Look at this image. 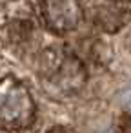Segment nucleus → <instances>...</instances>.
Instances as JSON below:
<instances>
[{
	"mask_svg": "<svg viewBox=\"0 0 131 133\" xmlns=\"http://www.w3.org/2000/svg\"><path fill=\"white\" fill-rule=\"evenodd\" d=\"M115 133H131V115H122L118 118Z\"/></svg>",
	"mask_w": 131,
	"mask_h": 133,
	"instance_id": "nucleus-6",
	"label": "nucleus"
},
{
	"mask_svg": "<svg viewBox=\"0 0 131 133\" xmlns=\"http://www.w3.org/2000/svg\"><path fill=\"white\" fill-rule=\"evenodd\" d=\"M35 100L29 89L13 75L0 77V129L17 133L35 122Z\"/></svg>",
	"mask_w": 131,
	"mask_h": 133,
	"instance_id": "nucleus-2",
	"label": "nucleus"
},
{
	"mask_svg": "<svg viewBox=\"0 0 131 133\" xmlns=\"http://www.w3.org/2000/svg\"><path fill=\"white\" fill-rule=\"evenodd\" d=\"M46 133H77V131L71 129V128H67V126H55V128H51Z\"/></svg>",
	"mask_w": 131,
	"mask_h": 133,
	"instance_id": "nucleus-7",
	"label": "nucleus"
},
{
	"mask_svg": "<svg viewBox=\"0 0 131 133\" xmlns=\"http://www.w3.org/2000/svg\"><path fill=\"white\" fill-rule=\"evenodd\" d=\"M33 58L38 78L58 95L77 93L86 84L84 62L64 46H49L46 49H38Z\"/></svg>",
	"mask_w": 131,
	"mask_h": 133,
	"instance_id": "nucleus-1",
	"label": "nucleus"
},
{
	"mask_svg": "<svg viewBox=\"0 0 131 133\" xmlns=\"http://www.w3.org/2000/svg\"><path fill=\"white\" fill-rule=\"evenodd\" d=\"M84 20L104 33H118L131 20V0H80Z\"/></svg>",
	"mask_w": 131,
	"mask_h": 133,
	"instance_id": "nucleus-3",
	"label": "nucleus"
},
{
	"mask_svg": "<svg viewBox=\"0 0 131 133\" xmlns=\"http://www.w3.org/2000/svg\"><path fill=\"white\" fill-rule=\"evenodd\" d=\"M104 133H115V131H104Z\"/></svg>",
	"mask_w": 131,
	"mask_h": 133,
	"instance_id": "nucleus-9",
	"label": "nucleus"
},
{
	"mask_svg": "<svg viewBox=\"0 0 131 133\" xmlns=\"http://www.w3.org/2000/svg\"><path fill=\"white\" fill-rule=\"evenodd\" d=\"M38 18L53 35H67L75 31L84 15L80 0H37Z\"/></svg>",
	"mask_w": 131,
	"mask_h": 133,
	"instance_id": "nucleus-5",
	"label": "nucleus"
},
{
	"mask_svg": "<svg viewBox=\"0 0 131 133\" xmlns=\"http://www.w3.org/2000/svg\"><path fill=\"white\" fill-rule=\"evenodd\" d=\"M124 102H126L127 106H131V89H127V91L124 93Z\"/></svg>",
	"mask_w": 131,
	"mask_h": 133,
	"instance_id": "nucleus-8",
	"label": "nucleus"
},
{
	"mask_svg": "<svg viewBox=\"0 0 131 133\" xmlns=\"http://www.w3.org/2000/svg\"><path fill=\"white\" fill-rule=\"evenodd\" d=\"M38 44V29L29 18H11L0 26V49L13 58L35 57Z\"/></svg>",
	"mask_w": 131,
	"mask_h": 133,
	"instance_id": "nucleus-4",
	"label": "nucleus"
}]
</instances>
